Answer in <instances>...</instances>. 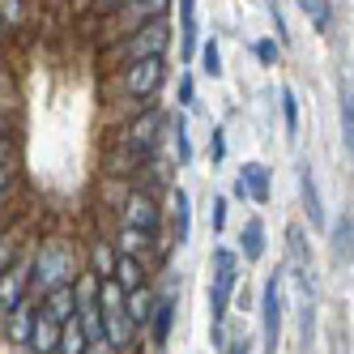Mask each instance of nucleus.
I'll list each match as a JSON object with an SVG mask.
<instances>
[{
	"mask_svg": "<svg viewBox=\"0 0 354 354\" xmlns=\"http://www.w3.org/2000/svg\"><path fill=\"white\" fill-rule=\"evenodd\" d=\"M111 277H115L124 290H137V286H149V265L137 261V257H120V252H115V269H111Z\"/></svg>",
	"mask_w": 354,
	"mask_h": 354,
	"instance_id": "20",
	"label": "nucleus"
},
{
	"mask_svg": "<svg viewBox=\"0 0 354 354\" xmlns=\"http://www.w3.org/2000/svg\"><path fill=\"white\" fill-rule=\"evenodd\" d=\"M201 52V73H209V77H222V52H218V39L209 35L205 43H196Z\"/></svg>",
	"mask_w": 354,
	"mask_h": 354,
	"instance_id": "26",
	"label": "nucleus"
},
{
	"mask_svg": "<svg viewBox=\"0 0 354 354\" xmlns=\"http://www.w3.org/2000/svg\"><path fill=\"white\" fill-rule=\"evenodd\" d=\"M350 231H354L350 209H342V214L333 218V252H337V257H346V261H350Z\"/></svg>",
	"mask_w": 354,
	"mask_h": 354,
	"instance_id": "27",
	"label": "nucleus"
},
{
	"mask_svg": "<svg viewBox=\"0 0 354 354\" xmlns=\"http://www.w3.org/2000/svg\"><path fill=\"white\" fill-rule=\"evenodd\" d=\"M86 265H82V252L73 239L64 235H52V239H43L39 252H30V295H43V290H52V286H64L73 282Z\"/></svg>",
	"mask_w": 354,
	"mask_h": 354,
	"instance_id": "1",
	"label": "nucleus"
},
{
	"mask_svg": "<svg viewBox=\"0 0 354 354\" xmlns=\"http://www.w3.org/2000/svg\"><path fill=\"white\" fill-rule=\"evenodd\" d=\"M299 196H303V214H308V222L320 231L328 218H324V205H320V188L312 180V167H299Z\"/></svg>",
	"mask_w": 354,
	"mask_h": 354,
	"instance_id": "17",
	"label": "nucleus"
},
{
	"mask_svg": "<svg viewBox=\"0 0 354 354\" xmlns=\"http://www.w3.org/2000/svg\"><path fill=\"white\" fill-rule=\"evenodd\" d=\"M180 9V60L196 56V0H175Z\"/></svg>",
	"mask_w": 354,
	"mask_h": 354,
	"instance_id": "21",
	"label": "nucleus"
},
{
	"mask_svg": "<svg viewBox=\"0 0 354 354\" xmlns=\"http://www.w3.org/2000/svg\"><path fill=\"white\" fill-rule=\"evenodd\" d=\"M167 47H171V21L158 17V21H145V26L129 30V35H120L107 43V52H103V68L115 73L124 64H133V60H145V56H167Z\"/></svg>",
	"mask_w": 354,
	"mask_h": 354,
	"instance_id": "2",
	"label": "nucleus"
},
{
	"mask_svg": "<svg viewBox=\"0 0 354 354\" xmlns=\"http://www.w3.org/2000/svg\"><path fill=\"white\" fill-rule=\"evenodd\" d=\"M239 180L252 196V205H269V184H273V171L265 162H243L239 167Z\"/></svg>",
	"mask_w": 354,
	"mask_h": 354,
	"instance_id": "15",
	"label": "nucleus"
},
{
	"mask_svg": "<svg viewBox=\"0 0 354 354\" xmlns=\"http://www.w3.org/2000/svg\"><path fill=\"white\" fill-rule=\"evenodd\" d=\"M149 312H154V290H149V286L124 290V316H129L141 333H145V324H149Z\"/></svg>",
	"mask_w": 354,
	"mask_h": 354,
	"instance_id": "22",
	"label": "nucleus"
},
{
	"mask_svg": "<svg viewBox=\"0 0 354 354\" xmlns=\"http://www.w3.org/2000/svg\"><path fill=\"white\" fill-rule=\"evenodd\" d=\"M120 226H137V231L158 235V226H162L158 196L145 192V188H129V196H124V205H120Z\"/></svg>",
	"mask_w": 354,
	"mask_h": 354,
	"instance_id": "7",
	"label": "nucleus"
},
{
	"mask_svg": "<svg viewBox=\"0 0 354 354\" xmlns=\"http://www.w3.org/2000/svg\"><path fill=\"white\" fill-rule=\"evenodd\" d=\"M342 141H346V149L354 145V98H350V86H342Z\"/></svg>",
	"mask_w": 354,
	"mask_h": 354,
	"instance_id": "30",
	"label": "nucleus"
},
{
	"mask_svg": "<svg viewBox=\"0 0 354 354\" xmlns=\"http://www.w3.org/2000/svg\"><path fill=\"white\" fill-rule=\"evenodd\" d=\"M171 5H175V0H120V5L103 17V39L111 43V39H120V35L145 26V21L171 17Z\"/></svg>",
	"mask_w": 354,
	"mask_h": 354,
	"instance_id": "5",
	"label": "nucleus"
},
{
	"mask_svg": "<svg viewBox=\"0 0 354 354\" xmlns=\"http://www.w3.org/2000/svg\"><path fill=\"white\" fill-rule=\"evenodd\" d=\"M226 354H252V337L248 333H231L226 337Z\"/></svg>",
	"mask_w": 354,
	"mask_h": 354,
	"instance_id": "37",
	"label": "nucleus"
},
{
	"mask_svg": "<svg viewBox=\"0 0 354 354\" xmlns=\"http://www.w3.org/2000/svg\"><path fill=\"white\" fill-rule=\"evenodd\" d=\"M282 320H286V295H282V273H273L261 290V354H277Z\"/></svg>",
	"mask_w": 354,
	"mask_h": 354,
	"instance_id": "6",
	"label": "nucleus"
},
{
	"mask_svg": "<svg viewBox=\"0 0 354 354\" xmlns=\"http://www.w3.org/2000/svg\"><path fill=\"white\" fill-rule=\"evenodd\" d=\"M39 312H43L47 320H56V324H64V320H73V316H77V299H73V282L43 290V295H39Z\"/></svg>",
	"mask_w": 354,
	"mask_h": 354,
	"instance_id": "12",
	"label": "nucleus"
},
{
	"mask_svg": "<svg viewBox=\"0 0 354 354\" xmlns=\"http://www.w3.org/2000/svg\"><path fill=\"white\" fill-rule=\"evenodd\" d=\"M209 158H214V167L226 158V133H222V129H214V133H209Z\"/></svg>",
	"mask_w": 354,
	"mask_h": 354,
	"instance_id": "36",
	"label": "nucleus"
},
{
	"mask_svg": "<svg viewBox=\"0 0 354 354\" xmlns=\"http://www.w3.org/2000/svg\"><path fill=\"white\" fill-rule=\"evenodd\" d=\"M162 133H167V111L154 107V98H149V103H141L115 129L111 145H120V149H129V154H137L141 162H149V158L158 154V145H162Z\"/></svg>",
	"mask_w": 354,
	"mask_h": 354,
	"instance_id": "3",
	"label": "nucleus"
},
{
	"mask_svg": "<svg viewBox=\"0 0 354 354\" xmlns=\"http://www.w3.org/2000/svg\"><path fill=\"white\" fill-rule=\"evenodd\" d=\"M162 82H167V56H145L111 73V90L124 103H149L162 90Z\"/></svg>",
	"mask_w": 354,
	"mask_h": 354,
	"instance_id": "4",
	"label": "nucleus"
},
{
	"mask_svg": "<svg viewBox=\"0 0 354 354\" xmlns=\"http://www.w3.org/2000/svg\"><path fill=\"white\" fill-rule=\"evenodd\" d=\"M265 222L261 218H248L243 222V231H239V261H248V265H257L261 257H265Z\"/></svg>",
	"mask_w": 354,
	"mask_h": 354,
	"instance_id": "18",
	"label": "nucleus"
},
{
	"mask_svg": "<svg viewBox=\"0 0 354 354\" xmlns=\"http://www.w3.org/2000/svg\"><path fill=\"white\" fill-rule=\"evenodd\" d=\"M299 5H303V13L316 21V30L324 35L328 30V0H299Z\"/></svg>",
	"mask_w": 354,
	"mask_h": 354,
	"instance_id": "32",
	"label": "nucleus"
},
{
	"mask_svg": "<svg viewBox=\"0 0 354 354\" xmlns=\"http://www.w3.org/2000/svg\"><path fill=\"white\" fill-rule=\"evenodd\" d=\"M56 342H60V324L47 320L39 308H35V320H30V337H26V354H56Z\"/></svg>",
	"mask_w": 354,
	"mask_h": 354,
	"instance_id": "13",
	"label": "nucleus"
},
{
	"mask_svg": "<svg viewBox=\"0 0 354 354\" xmlns=\"http://www.w3.org/2000/svg\"><path fill=\"white\" fill-rule=\"evenodd\" d=\"M226 337H231V333H226V324H209V346L214 350H226Z\"/></svg>",
	"mask_w": 354,
	"mask_h": 354,
	"instance_id": "39",
	"label": "nucleus"
},
{
	"mask_svg": "<svg viewBox=\"0 0 354 354\" xmlns=\"http://www.w3.org/2000/svg\"><path fill=\"white\" fill-rule=\"evenodd\" d=\"M226 205H231L226 196H214V201H209V214H214V235H222V231H226Z\"/></svg>",
	"mask_w": 354,
	"mask_h": 354,
	"instance_id": "35",
	"label": "nucleus"
},
{
	"mask_svg": "<svg viewBox=\"0 0 354 354\" xmlns=\"http://www.w3.org/2000/svg\"><path fill=\"white\" fill-rule=\"evenodd\" d=\"M13 162V133H0V167Z\"/></svg>",
	"mask_w": 354,
	"mask_h": 354,
	"instance_id": "38",
	"label": "nucleus"
},
{
	"mask_svg": "<svg viewBox=\"0 0 354 354\" xmlns=\"http://www.w3.org/2000/svg\"><path fill=\"white\" fill-rule=\"evenodd\" d=\"M175 107H180V111H192V107H196V86H192V73H180V82H175Z\"/></svg>",
	"mask_w": 354,
	"mask_h": 354,
	"instance_id": "29",
	"label": "nucleus"
},
{
	"mask_svg": "<svg viewBox=\"0 0 354 354\" xmlns=\"http://www.w3.org/2000/svg\"><path fill=\"white\" fill-rule=\"evenodd\" d=\"M252 56H257L265 68H273L277 60H282V47H277V39H257L252 43Z\"/></svg>",
	"mask_w": 354,
	"mask_h": 354,
	"instance_id": "31",
	"label": "nucleus"
},
{
	"mask_svg": "<svg viewBox=\"0 0 354 354\" xmlns=\"http://www.w3.org/2000/svg\"><path fill=\"white\" fill-rule=\"evenodd\" d=\"M86 269L94 273V277H111V269H115V248H111V239H90L86 243Z\"/></svg>",
	"mask_w": 354,
	"mask_h": 354,
	"instance_id": "23",
	"label": "nucleus"
},
{
	"mask_svg": "<svg viewBox=\"0 0 354 354\" xmlns=\"http://www.w3.org/2000/svg\"><path fill=\"white\" fill-rule=\"evenodd\" d=\"M277 98H282V124H286V137H295V133H299V98H295L290 86L277 90Z\"/></svg>",
	"mask_w": 354,
	"mask_h": 354,
	"instance_id": "28",
	"label": "nucleus"
},
{
	"mask_svg": "<svg viewBox=\"0 0 354 354\" xmlns=\"http://www.w3.org/2000/svg\"><path fill=\"white\" fill-rule=\"evenodd\" d=\"M30 13V0H0V35L5 30H21Z\"/></svg>",
	"mask_w": 354,
	"mask_h": 354,
	"instance_id": "25",
	"label": "nucleus"
},
{
	"mask_svg": "<svg viewBox=\"0 0 354 354\" xmlns=\"http://www.w3.org/2000/svg\"><path fill=\"white\" fill-rule=\"evenodd\" d=\"M17 252H21V239L17 235H0V273L17 261Z\"/></svg>",
	"mask_w": 354,
	"mask_h": 354,
	"instance_id": "34",
	"label": "nucleus"
},
{
	"mask_svg": "<svg viewBox=\"0 0 354 354\" xmlns=\"http://www.w3.org/2000/svg\"><path fill=\"white\" fill-rule=\"evenodd\" d=\"M171 328H175V290L154 295V312H149L145 333H149V342H154V346L162 350V346L171 342Z\"/></svg>",
	"mask_w": 354,
	"mask_h": 354,
	"instance_id": "10",
	"label": "nucleus"
},
{
	"mask_svg": "<svg viewBox=\"0 0 354 354\" xmlns=\"http://www.w3.org/2000/svg\"><path fill=\"white\" fill-rule=\"evenodd\" d=\"M56 354H90V337L82 333L77 316L60 324V342H56Z\"/></svg>",
	"mask_w": 354,
	"mask_h": 354,
	"instance_id": "24",
	"label": "nucleus"
},
{
	"mask_svg": "<svg viewBox=\"0 0 354 354\" xmlns=\"http://www.w3.org/2000/svg\"><path fill=\"white\" fill-rule=\"evenodd\" d=\"M13 192H17V167L9 162V167H0V205H9Z\"/></svg>",
	"mask_w": 354,
	"mask_h": 354,
	"instance_id": "33",
	"label": "nucleus"
},
{
	"mask_svg": "<svg viewBox=\"0 0 354 354\" xmlns=\"http://www.w3.org/2000/svg\"><path fill=\"white\" fill-rule=\"evenodd\" d=\"M231 196L239 201V205H248V201H252V196H248V188H243V180H239V175H235V184H231Z\"/></svg>",
	"mask_w": 354,
	"mask_h": 354,
	"instance_id": "40",
	"label": "nucleus"
},
{
	"mask_svg": "<svg viewBox=\"0 0 354 354\" xmlns=\"http://www.w3.org/2000/svg\"><path fill=\"white\" fill-rule=\"evenodd\" d=\"M0 235H5V222H0Z\"/></svg>",
	"mask_w": 354,
	"mask_h": 354,
	"instance_id": "41",
	"label": "nucleus"
},
{
	"mask_svg": "<svg viewBox=\"0 0 354 354\" xmlns=\"http://www.w3.org/2000/svg\"><path fill=\"white\" fill-rule=\"evenodd\" d=\"M30 295V252H17V261L0 273V316H9Z\"/></svg>",
	"mask_w": 354,
	"mask_h": 354,
	"instance_id": "8",
	"label": "nucleus"
},
{
	"mask_svg": "<svg viewBox=\"0 0 354 354\" xmlns=\"http://www.w3.org/2000/svg\"><path fill=\"white\" fill-rule=\"evenodd\" d=\"M162 137H171V145H175V162L180 167H188L192 162V137H188V111H167V133Z\"/></svg>",
	"mask_w": 354,
	"mask_h": 354,
	"instance_id": "14",
	"label": "nucleus"
},
{
	"mask_svg": "<svg viewBox=\"0 0 354 354\" xmlns=\"http://www.w3.org/2000/svg\"><path fill=\"white\" fill-rule=\"evenodd\" d=\"M35 308H39V299L35 295H26L17 303V308L9 312V316H0V324H5V342L9 346H26V337H30V320H35Z\"/></svg>",
	"mask_w": 354,
	"mask_h": 354,
	"instance_id": "11",
	"label": "nucleus"
},
{
	"mask_svg": "<svg viewBox=\"0 0 354 354\" xmlns=\"http://www.w3.org/2000/svg\"><path fill=\"white\" fill-rule=\"evenodd\" d=\"M137 337H141V328L124 312H103V342H107L111 354H129L137 346Z\"/></svg>",
	"mask_w": 354,
	"mask_h": 354,
	"instance_id": "9",
	"label": "nucleus"
},
{
	"mask_svg": "<svg viewBox=\"0 0 354 354\" xmlns=\"http://www.w3.org/2000/svg\"><path fill=\"white\" fill-rule=\"evenodd\" d=\"M171 205H175L171 239H175V248H184V243H188V231H192V201H188V188L175 184V188H171Z\"/></svg>",
	"mask_w": 354,
	"mask_h": 354,
	"instance_id": "19",
	"label": "nucleus"
},
{
	"mask_svg": "<svg viewBox=\"0 0 354 354\" xmlns=\"http://www.w3.org/2000/svg\"><path fill=\"white\" fill-rule=\"evenodd\" d=\"M154 239H158V235L137 231V226H120V235L111 239V248L120 252V257H137V261H145L149 248H154ZM145 265H149V261H145Z\"/></svg>",
	"mask_w": 354,
	"mask_h": 354,
	"instance_id": "16",
	"label": "nucleus"
}]
</instances>
